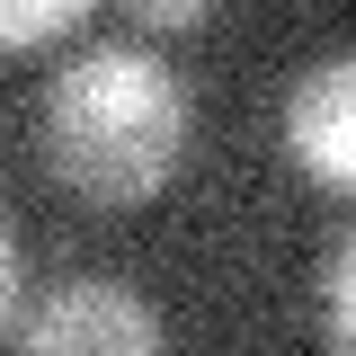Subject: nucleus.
Wrapping results in <instances>:
<instances>
[{"label":"nucleus","mask_w":356,"mask_h":356,"mask_svg":"<svg viewBox=\"0 0 356 356\" xmlns=\"http://www.w3.org/2000/svg\"><path fill=\"white\" fill-rule=\"evenodd\" d=\"M9 303H18V241H9V222H0V330H9Z\"/></svg>","instance_id":"0eeeda50"},{"label":"nucleus","mask_w":356,"mask_h":356,"mask_svg":"<svg viewBox=\"0 0 356 356\" xmlns=\"http://www.w3.org/2000/svg\"><path fill=\"white\" fill-rule=\"evenodd\" d=\"M27 356H152L161 348V312L116 276H72L18 321Z\"/></svg>","instance_id":"f03ea898"},{"label":"nucleus","mask_w":356,"mask_h":356,"mask_svg":"<svg viewBox=\"0 0 356 356\" xmlns=\"http://www.w3.org/2000/svg\"><path fill=\"white\" fill-rule=\"evenodd\" d=\"M98 0H0V54H27V44L72 36Z\"/></svg>","instance_id":"20e7f679"},{"label":"nucleus","mask_w":356,"mask_h":356,"mask_svg":"<svg viewBox=\"0 0 356 356\" xmlns=\"http://www.w3.org/2000/svg\"><path fill=\"white\" fill-rule=\"evenodd\" d=\"M44 170L89 205H152L196 152V98L161 54L98 44L63 63L36 98Z\"/></svg>","instance_id":"f257e3e1"},{"label":"nucleus","mask_w":356,"mask_h":356,"mask_svg":"<svg viewBox=\"0 0 356 356\" xmlns=\"http://www.w3.org/2000/svg\"><path fill=\"white\" fill-rule=\"evenodd\" d=\"M285 152L321 187H348L356 178V63L348 54H321L294 81V98H285Z\"/></svg>","instance_id":"7ed1b4c3"},{"label":"nucleus","mask_w":356,"mask_h":356,"mask_svg":"<svg viewBox=\"0 0 356 356\" xmlns=\"http://www.w3.org/2000/svg\"><path fill=\"white\" fill-rule=\"evenodd\" d=\"M348 339H356V241L339 232L330 259H321V348L339 356Z\"/></svg>","instance_id":"39448f33"},{"label":"nucleus","mask_w":356,"mask_h":356,"mask_svg":"<svg viewBox=\"0 0 356 356\" xmlns=\"http://www.w3.org/2000/svg\"><path fill=\"white\" fill-rule=\"evenodd\" d=\"M134 27H152V36H187V27H205L214 18V0H116Z\"/></svg>","instance_id":"423d86ee"}]
</instances>
